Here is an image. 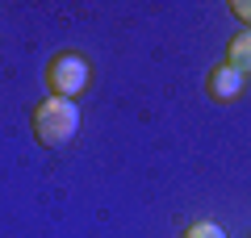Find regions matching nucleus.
Masks as SVG:
<instances>
[{"mask_svg": "<svg viewBox=\"0 0 251 238\" xmlns=\"http://www.w3.org/2000/svg\"><path fill=\"white\" fill-rule=\"evenodd\" d=\"M243 71L239 67H230V63H218L214 71H209V96L214 100H222V105H230V100H239L243 96Z\"/></svg>", "mask_w": 251, "mask_h": 238, "instance_id": "3", "label": "nucleus"}, {"mask_svg": "<svg viewBox=\"0 0 251 238\" xmlns=\"http://www.w3.org/2000/svg\"><path fill=\"white\" fill-rule=\"evenodd\" d=\"M230 13H234V17H239L243 25L251 29V0H230Z\"/></svg>", "mask_w": 251, "mask_h": 238, "instance_id": "6", "label": "nucleus"}, {"mask_svg": "<svg viewBox=\"0 0 251 238\" xmlns=\"http://www.w3.org/2000/svg\"><path fill=\"white\" fill-rule=\"evenodd\" d=\"M180 238H226V230L218 221H193V226H184Z\"/></svg>", "mask_w": 251, "mask_h": 238, "instance_id": "5", "label": "nucleus"}, {"mask_svg": "<svg viewBox=\"0 0 251 238\" xmlns=\"http://www.w3.org/2000/svg\"><path fill=\"white\" fill-rule=\"evenodd\" d=\"M88 79H92V67H88V59L75 54V50H63V54H54V59L46 63V88H50V96L75 100L88 88Z\"/></svg>", "mask_w": 251, "mask_h": 238, "instance_id": "2", "label": "nucleus"}, {"mask_svg": "<svg viewBox=\"0 0 251 238\" xmlns=\"http://www.w3.org/2000/svg\"><path fill=\"white\" fill-rule=\"evenodd\" d=\"M226 63L239 67L243 75H251V29H239V34L230 38V46H226Z\"/></svg>", "mask_w": 251, "mask_h": 238, "instance_id": "4", "label": "nucleus"}, {"mask_svg": "<svg viewBox=\"0 0 251 238\" xmlns=\"http://www.w3.org/2000/svg\"><path fill=\"white\" fill-rule=\"evenodd\" d=\"M29 130H34V138L42 142V146H50V150L67 146V142L80 134V105H75V100H63V96L38 100L34 117H29Z\"/></svg>", "mask_w": 251, "mask_h": 238, "instance_id": "1", "label": "nucleus"}]
</instances>
